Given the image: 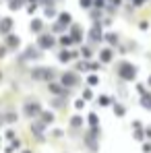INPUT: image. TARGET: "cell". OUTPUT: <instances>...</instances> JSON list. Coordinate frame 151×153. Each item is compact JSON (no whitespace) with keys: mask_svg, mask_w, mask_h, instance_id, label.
Segmentation results:
<instances>
[{"mask_svg":"<svg viewBox=\"0 0 151 153\" xmlns=\"http://www.w3.org/2000/svg\"><path fill=\"white\" fill-rule=\"evenodd\" d=\"M31 29H35V31H39V29H42V23H39V21H35V23H31Z\"/></svg>","mask_w":151,"mask_h":153,"instance_id":"2","label":"cell"},{"mask_svg":"<svg viewBox=\"0 0 151 153\" xmlns=\"http://www.w3.org/2000/svg\"><path fill=\"white\" fill-rule=\"evenodd\" d=\"M10 29V19H4L2 21V31H8Z\"/></svg>","mask_w":151,"mask_h":153,"instance_id":"1","label":"cell"},{"mask_svg":"<svg viewBox=\"0 0 151 153\" xmlns=\"http://www.w3.org/2000/svg\"><path fill=\"white\" fill-rule=\"evenodd\" d=\"M60 21H62V23H68L71 17H68V15H60Z\"/></svg>","mask_w":151,"mask_h":153,"instance_id":"3","label":"cell"}]
</instances>
